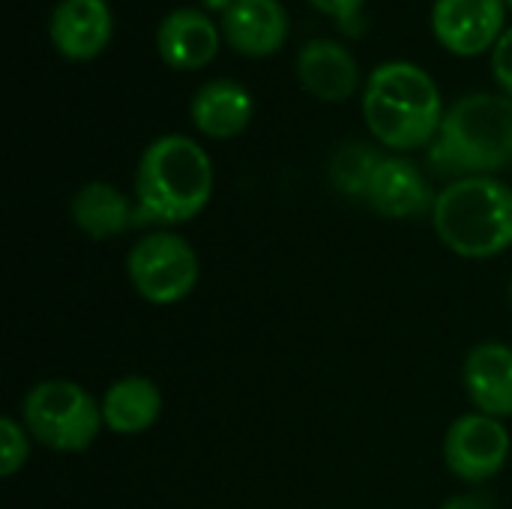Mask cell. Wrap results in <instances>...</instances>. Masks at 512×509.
Segmentation results:
<instances>
[{
    "mask_svg": "<svg viewBox=\"0 0 512 509\" xmlns=\"http://www.w3.org/2000/svg\"><path fill=\"white\" fill-rule=\"evenodd\" d=\"M216 186L210 153L189 135L150 141L135 171V225L171 231L198 219Z\"/></svg>",
    "mask_w": 512,
    "mask_h": 509,
    "instance_id": "1",
    "label": "cell"
},
{
    "mask_svg": "<svg viewBox=\"0 0 512 509\" xmlns=\"http://www.w3.org/2000/svg\"><path fill=\"white\" fill-rule=\"evenodd\" d=\"M444 99L435 78L408 60L372 69L363 87V120L378 144L411 153L429 147L444 123Z\"/></svg>",
    "mask_w": 512,
    "mask_h": 509,
    "instance_id": "2",
    "label": "cell"
},
{
    "mask_svg": "<svg viewBox=\"0 0 512 509\" xmlns=\"http://www.w3.org/2000/svg\"><path fill=\"white\" fill-rule=\"evenodd\" d=\"M429 165L441 177H495L512 165V99L504 93H468L444 111Z\"/></svg>",
    "mask_w": 512,
    "mask_h": 509,
    "instance_id": "3",
    "label": "cell"
},
{
    "mask_svg": "<svg viewBox=\"0 0 512 509\" xmlns=\"http://www.w3.org/2000/svg\"><path fill=\"white\" fill-rule=\"evenodd\" d=\"M438 240L459 258L486 261L512 246V186L498 177L450 180L432 207Z\"/></svg>",
    "mask_w": 512,
    "mask_h": 509,
    "instance_id": "4",
    "label": "cell"
},
{
    "mask_svg": "<svg viewBox=\"0 0 512 509\" xmlns=\"http://www.w3.org/2000/svg\"><path fill=\"white\" fill-rule=\"evenodd\" d=\"M21 423L33 441L57 453H84L102 432V402L81 384L48 378L27 390L21 402Z\"/></svg>",
    "mask_w": 512,
    "mask_h": 509,
    "instance_id": "5",
    "label": "cell"
},
{
    "mask_svg": "<svg viewBox=\"0 0 512 509\" xmlns=\"http://www.w3.org/2000/svg\"><path fill=\"white\" fill-rule=\"evenodd\" d=\"M126 273L141 300L174 306L195 291L201 261L186 237L174 231H150L129 249Z\"/></svg>",
    "mask_w": 512,
    "mask_h": 509,
    "instance_id": "6",
    "label": "cell"
},
{
    "mask_svg": "<svg viewBox=\"0 0 512 509\" xmlns=\"http://www.w3.org/2000/svg\"><path fill=\"white\" fill-rule=\"evenodd\" d=\"M510 459V432L504 420L489 414H462L444 438L447 471L465 483H486L504 471Z\"/></svg>",
    "mask_w": 512,
    "mask_h": 509,
    "instance_id": "7",
    "label": "cell"
},
{
    "mask_svg": "<svg viewBox=\"0 0 512 509\" xmlns=\"http://www.w3.org/2000/svg\"><path fill=\"white\" fill-rule=\"evenodd\" d=\"M504 0H435L432 30L435 39L459 57H477L498 45L504 36Z\"/></svg>",
    "mask_w": 512,
    "mask_h": 509,
    "instance_id": "8",
    "label": "cell"
},
{
    "mask_svg": "<svg viewBox=\"0 0 512 509\" xmlns=\"http://www.w3.org/2000/svg\"><path fill=\"white\" fill-rule=\"evenodd\" d=\"M114 33V15L108 0H60L48 21L54 48L72 60L87 63L105 51Z\"/></svg>",
    "mask_w": 512,
    "mask_h": 509,
    "instance_id": "9",
    "label": "cell"
},
{
    "mask_svg": "<svg viewBox=\"0 0 512 509\" xmlns=\"http://www.w3.org/2000/svg\"><path fill=\"white\" fill-rule=\"evenodd\" d=\"M222 27L210 15L192 6L171 9L156 30V51L159 57L180 72H195L213 63L222 45Z\"/></svg>",
    "mask_w": 512,
    "mask_h": 509,
    "instance_id": "10",
    "label": "cell"
},
{
    "mask_svg": "<svg viewBox=\"0 0 512 509\" xmlns=\"http://www.w3.org/2000/svg\"><path fill=\"white\" fill-rule=\"evenodd\" d=\"M291 21L279 0H228L222 12L225 42L246 57H270L288 39Z\"/></svg>",
    "mask_w": 512,
    "mask_h": 509,
    "instance_id": "11",
    "label": "cell"
},
{
    "mask_svg": "<svg viewBox=\"0 0 512 509\" xmlns=\"http://www.w3.org/2000/svg\"><path fill=\"white\" fill-rule=\"evenodd\" d=\"M432 186L426 174L405 156H384L372 174L366 204L384 219H408L432 213L435 207Z\"/></svg>",
    "mask_w": 512,
    "mask_h": 509,
    "instance_id": "12",
    "label": "cell"
},
{
    "mask_svg": "<svg viewBox=\"0 0 512 509\" xmlns=\"http://www.w3.org/2000/svg\"><path fill=\"white\" fill-rule=\"evenodd\" d=\"M297 78L321 102H345L360 90V63L336 39H309L297 54Z\"/></svg>",
    "mask_w": 512,
    "mask_h": 509,
    "instance_id": "13",
    "label": "cell"
},
{
    "mask_svg": "<svg viewBox=\"0 0 512 509\" xmlns=\"http://www.w3.org/2000/svg\"><path fill=\"white\" fill-rule=\"evenodd\" d=\"M462 381L480 414L512 417V348L504 342H480L468 351Z\"/></svg>",
    "mask_w": 512,
    "mask_h": 509,
    "instance_id": "14",
    "label": "cell"
},
{
    "mask_svg": "<svg viewBox=\"0 0 512 509\" xmlns=\"http://www.w3.org/2000/svg\"><path fill=\"white\" fill-rule=\"evenodd\" d=\"M252 114H255V102L249 90L234 78H213L201 84L189 102V117L195 129L213 141H228L246 132Z\"/></svg>",
    "mask_w": 512,
    "mask_h": 509,
    "instance_id": "15",
    "label": "cell"
},
{
    "mask_svg": "<svg viewBox=\"0 0 512 509\" xmlns=\"http://www.w3.org/2000/svg\"><path fill=\"white\" fill-rule=\"evenodd\" d=\"M162 414V390L144 375L114 381L102 396V423L114 435H144Z\"/></svg>",
    "mask_w": 512,
    "mask_h": 509,
    "instance_id": "16",
    "label": "cell"
},
{
    "mask_svg": "<svg viewBox=\"0 0 512 509\" xmlns=\"http://www.w3.org/2000/svg\"><path fill=\"white\" fill-rule=\"evenodd\" d=\"M75 228L93 240H111L135 228V201L105 180L84 183L69 204Z\"/></svg>",
    "mask_w": 512,
    "mask_h": 509,
    "instance_id": "17",
    "label": "cell"
},
{
    "mask_svg": "<svg viewBox=\"0 0 512 509\" xmlns=\"http://www.w3.org/2000/svg\"><path fill=\"white\" fill-rule=\"evenodd\" d=\"M381 159H384V153H378L372 144L348 141V144H342V147L333 153V159H330V180H333V186H336L342 195L366 201L372 174H375V168H378Z\"/></svg>",
    "mask_w": 512,
    "mask_h": 509,
    "instance_id": "18",
    "label": "cell"
},
{
    "mask_svg": "<svg viewBox=\"0 0 512 509\" xmlns=\"http://www.w3.org/2000/svg\"><path fill=\"white\" fill-rule=\"evenodd\" d=\"M30 456V432L24 429L21 420L3 417L0 420V474L15 477Z\"/></svg>",
    "mask_w": 512,
    "mask_h": 509,
    "instance_id": "19",
    "label": "cell"
},
{
    "mask_svg": "<svg viewBox=\"0 0 512 509\" xmlns=\"http://www.w3.org/2000/svg\"><path fill=\"white\" fill-rule=\"evenodd\" d=\"M492 75H495L498 87L504 90V96L512 99V27L504 30V36L492 48Z\"/></svg>",
    "mask_w": 512,
    "mask_h": 509,
    "instance_id": "20",
    "label": "cell"
},
{
    "mask_svg": "<svg viewBox=\"0 0 512 509\" xmlns=\"http://www.w3.org/2000/svg\"><path fill=\"white\" fill-rule=\"evenodd\" d=\"M318 12L336 18V21H351L360 15V9L366 6V0H309Z\"/></svg>",
    "mask_w": 512,
    "mask_h": 509,
    "instance_id": "21",
    "label": "cell"
},
{
    "mask_svg": "<svg viewBox=\"0 0 512 509\" xmlns=\"http://www.w3.org/2000/svg\"><path fill=\"white\" fill-rule=\"evenodd\" d=\"M441 509H489V501L486 498H477V495H456V498H450Z\"/></svg>",
    "mask_w": 512,
    "mask_h": 509,
    "instance_id": "22",
    "label": "cell"
},
{
    "mask_svg": "<svg viewBox=\"0 0 512 509\" xmlns=\"http://www.w3.org/2000/svg\"><path fill=\"white\" fill-rule=\"evenodd\" d=\"M504 3H507V9H512V0H504Z\"/></svg>",
    "mask_w": 512,
    "mask_h": 509,
    "instance_id": "23",
    "label": "cell"
},
{
    "mask_svg": "<svg viewBox=\"0 0 512 509\" xmlns=\"http://www.w3.org/2000/svg\"><path fill=\"white\" fill-rule=\"evenodd\" d=\"M510 306H512V282H510Z\"/></svg>",
    "mask_w": 512,
    "mask_h": 509,
    "instance_id": "24",
    "label": "cell"
}]
</instances>
